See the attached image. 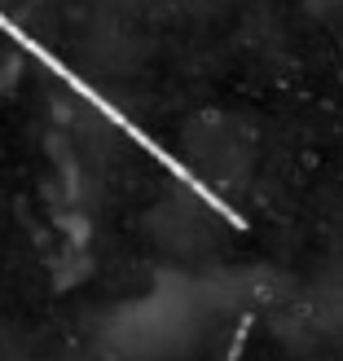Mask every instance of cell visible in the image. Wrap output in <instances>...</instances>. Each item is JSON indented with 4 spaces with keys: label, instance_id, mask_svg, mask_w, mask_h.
<instances>
[{
    "label": "cell",
    "instance_id": "1",
    "mask_svg": "<svg viewBox=\"0 0 343 361\" xmlns=\"http://www.w3.org/2000/svg\"><path fill=\"white\" fill-rule=\"evenodd\" d=\"M185 168L216 194H242L256 176V133L238 115L203 111L180 133Z\"/></svg>",
    "mask_w": 343,
    "mask_h": 361
},
{
    "label": "cell",
    "instance_id": "2",
    "mask_svg": "<svg viewBox=\"0 0 343 361\" xmlns=\"http://www.w3.org/2000/svg\"><path fill=\"white\" fill-rule=\"evenodd\" d=\"M141 233L176 264H194L216 256L229 243V221L207 203V194H198L189 185H172L146 207Z\"/></svg>",
    "mask_w": 343,
    "mask_h": 361
},
{
    "label": "cell",
    "instance_id": "3",
    "mask_svg": "<svg viewBox=\"0 0 343 361\" xmlns=\"http://www.w3.org/2000/svg\"><path fill=\"white\" fill-rule=\"evenodd\" d=\"M313 18H343V0H304Z\"/></svg>",
    "mask_w": 343,
    "mask_h": 361
},
{
    "label": "cell",
    "instance_id": "4",
    "mask_svg": "<svg viewBox=\"0 0 343 361\" xmlns=\"http://www.w3.org/2000/svg\"><path fill=\"white\" fill-rule=\"evenodd\" d=\"M180 5H189V9H216V5H229V0H180Z\"/></svg>",
    "mask_w": 343,
    "mask_h": 361
}]
</instances>
